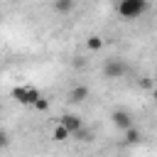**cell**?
I'll return each mask as SVG.
<instances>
[{"instance_id": "7c38bea8", "label": "cell", "mask_w": 157, "mask_h": 157, "mask_svg": "<svg viewBox=\"0 0 157 157\" xmlns=\"http://www.w3.org/2000/svg\"><path fill=\"white\" fill-rule=\"evenodd\" d=\"M32 108H34V110H39V113H44V110L49 108V101H47L44 96H39V98H37V103H34Z\"/></svg>"}, {"instance_id": "6da1fadb", "label": "cell", "mask_w": 157, "mask_h": 157, "mask_svg": "<svg viewBox=\"0 0 157 157\" xmlns=\"http://www.w3.org/2000/svg\"><path fill=\"white\" fill-rule=\"evenodd\" d=\"M101 74H103V78H108V81L125 78V76L130 74V64H128V59H123V56H110V59L103 61Z\"/></svg>"}, {"instance_id": "52a82bcc", "label": "cell", "mask_w": 157, "mask_h": 157, "mask_svg": "<svg viewBox=\"0 0 157 157\" xmlns=\"http://www.w3.org/2000/svg\"><path fill=\"white\" fill-rule=\"evenodd\" d=\"M142 142V132H140V128H128L125 132H123V145H140Z\"/></svg>"}, {"instance_id": "9a60e30c", "label": "cell", "mask_w": 157, "mask_h": 157, "mask_svg": "<svg viewBox=\"0 0 157 157\" xmlns=\"http://www.w3.org/2000/svg\"><path fill=\"white\" fill-rule=\"evenodd\" d=\"M152 98L157 101V81H155V86H152Z\"/></svg>"}, {"instance_id": "ba28073f", "label": "cell", "mask_w": 157, "mask_h": 157, "mask_svg": "<svg viewBox=\"0 0 157 157\" xmlns=\"http://www.w3.org/2000/svg\"><path fill=\"white\" fill-rule=\"evenodd\" d=\"M52 137H54L56 142H64V140H69V137H71V130H69L64 123H59V125L52 130Z\"/></svg>"}, {"instance_id": "9c48e42d", "label": "cell", "mask_w": 157, "mask_h": 157, "mask_svg": "<svg viewBox=\"0 0 157 157\" xmlns=\"http://www.w3.org/2000/svg\"><path fill=\"white\" fill-rule=\"evenodd\" d=\"M103 44H105V42H103V37H101V34H91V37L86 39V47H88L91 52H101V49H103Z\"/></svg>"}, {"instance_id": "277c9868", "label": "cell", "mask_w": 157, "mask_h": 157, "mask_svg": "<svg viewBox=\"0 0 157 157\" xmlns=\"http://www.w3.org/2000/svg\"><path fill=\"white\" fill-rule=\"evenodd\" d=\"M110 123H113V128H118V130H123V132L135 125V123H132V113L125 110V108H115V110L110 113Z\"/></svg>"}, {"instance_id": "3957f363", "label": "cell", "mask_w": 157, "mask_h": 157, "mask_svg": "<svg viewBox=\"0 0 157 157\" xmlns=\"http://www.w3.org/2000/svg\"><path fill=\"white\" fill-rule=\"evenodd\" d=\"M39 96H42V93H39L34 86H29V83H22V86H15V88H12V98H15L20 105H29V108H32Z\"/></svg>"}, {"instance_id": "8992f818", "label": "cell", "mask_w": 157, "mask_h": 157, "mask_svg": "<svg viewBox=\"0 0 157 157\" xmlns=\"http://www.w3.org/2000/svg\"><path fill=\"white\" fill-rule=\"evenodd\" d=\"M59 123H64V125H66V128L71 130V135H74V132H78V130H81V128L86 125V123L81 120V115H76V113H64Z\"/></svg>"}, {"instance_id": "7a4b0ae2", "label": "cell", "mask_w": 157, "mask_h": 157, "mask_svg": "<svg viewBox=\"0 0 157 157\" xmlns=\"http://www.w3.org/2000/svg\"><path fill=\"white\" fill-rule=\"evenodd\" d=\"M147 7H150L147 0H118L115 12H118V17H123V20H140V17L147 12Z\"/></svg>"}, {"instance_id": "5b68a950", "label": "cell", "mask_w": 157, "mask_h": 157, "mask_svg": "<svg viewBox=\"0 0 157 157\" xmlns=\"http://www.w3.org/2000/svg\"><path fill=\"white\" fill-rule=\"evenodd\" d=\"M88 96H91V91H88V86H83V83H78V86H74V88L69 91V103H74V105H78V103H83V101H88Z\"/></svg>"}, {"instance_id": "5bb4252c", "label": "cell", "mask_w": 157, "mask_h": 157, "mask_svg": "<svg viewBox=\"0 0 157 157\" xmlns=\"http://www.w3.org/2000/svg\"><path fill=\"white\" fill-rule=\"evenodd\" d=\"M74 66H76V69L86 66V59H83V56H76V59H74Z\"/></svg>"}, {"instance_id": "4fadbf2b", "label": "cell", "mask_w": 157, "mask_h": 157, "mask_svg": "<svg viewBox=\"0 0 157 157\" xmlns=\"http://www.w3.org/2000/svg\"><path fill=\"white\" fill-rule=\"evenodd\" d=\"M0 145H2V150L10 145V135H7V130H2V132H0Z\"/></svg>"}, {"instance_id": "8fae6325", "label": "cell", "mask_w": 157, "mask_h": 157, "mask_svg": "<svg viewBox=\"0 0 157 157\" xmlns=\"http://www.w3.org/2000/svg\"><path fill=\"white\" fill-rule=\"evenodd\" d=\"M71 137H76V140H81V142H91V140H93V132H91V130L83 125V128H81L78 132H74Z\"/></svg>"}, {"instance_id": "30bf717a", "label": "cell", "mask_w": 157, "mask_h": 157, "mask_svg": "<svg viewBox=\"0 0 157 157\" xmlns=\"http://www.w3.org/2000/svg\"><path fill=\"white\" fill-rule=\"evenodd\" d=\"M74 0H54V10L59 12V15H66V12H71L74 10Z\"/></svg>"}]
</instances>
